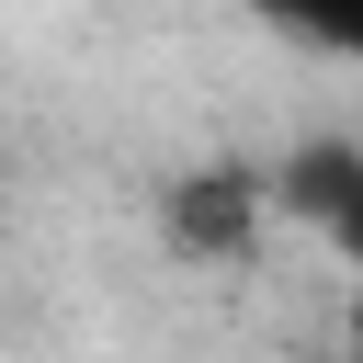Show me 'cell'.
Returning <instances> with one entry per match:
<instances>
[{"label":"cell","instance_id":"3957f363","mask_svg":"<svg viewBox=\"0 0 363 363\" xmlns=\"http://www.w3.org/2000/svg\"><path fill=\"white\" fill-rule=\"evenodd\" d=\"M284 34H306V45H329V57H352L363 45V0H261Z\"/></svg>","mask_w":363,"mask_h":363},{"label":"cell","instance_id":"7a4b0ae2","mask_svg":"<svg viewBox=\"0 0 363 363\" xmlns=\"http://www.w3.org/2000/svg\"><path fill=\"white\" fill-rule=\"evenodd\" d=\"M250 204H261V193H250L238 170H204V182L170 193V238H182V250H227V238L250 227Z\"/></svg>","mask_w":363,"mask_h":363},{"label":"cell","instance_id":"6da1fadb","mask_svg":"<svg viewBox=\"0 0 363 363\" xmlns=\"http://www.w3.org/2000/svg\"><path fill=\"white\" fill-rule=\"evenodd\" d=\"M272 204L306 216V227H329V238H352V227H363V159H352L340 136H318V147L272 182Z\"/></svg>","mask_w":363,"mask_h":363}]
</instances>
